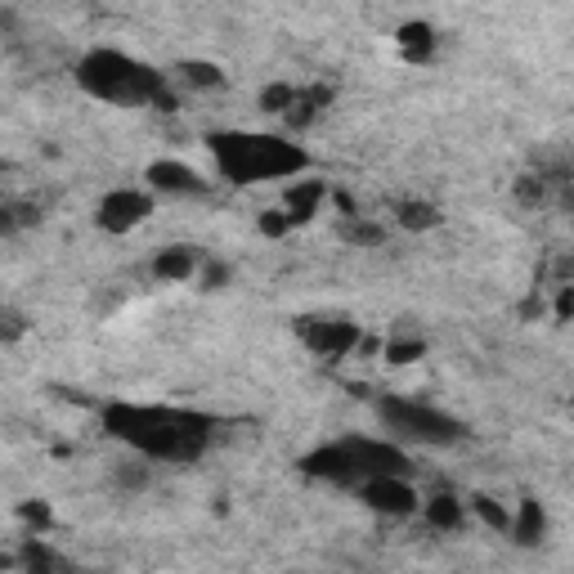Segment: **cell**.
Listing matches in <instances>:
<instances>
[{
	"label": "cell",
	"instance_id": "14",
	"mask_svg": "<svg viewBox=\"0 0 574 574\" xmlns=\"http://www.w3.org/2000/svg\"><path fill=\"white\" fill-rule=\"evenodd\" d=\"M193 261H198V256H193L189 247H166V252L153 256V274L166 283H184L193 274Z\"/></svg>",
	"mask_w": 574,
	"mask_h": 574
},
{
	"label": "cell",
	"instance_id": "19",
	"mask_svg": "<svg viewBox=\"0 0 574 574\" xmlns=\"http://www.w3.org/2000/svg\"><path fill=\"white\" fill-rule=\"evenodd\" d=\"M180 77L189 81V86H198V90L225 86V72H220L216 63H202V59H184V63H180Z\"/></svg>",
	"mask_w": 574,
	"mask_h": 574
},
{
	"label": "cell",
	"instance_id": "15",
	"mask_svg": "<svg viewBox=\"0 0 574 574\" xmlns=\"http://www.w3.org/2000/svg\"><path fill=\"white\" fill-rule=\"evenodd\" d=\"M332 99V90L328 86H310V90H301L296 95V104H292V113H287V126H310L314 117L323 113V104Z\"/></svg>",
	"mask_w": 574,
	"mask_h": 574
},
{
	"label": "cell",
	"instance_id": "21",
	"mask_svg": "<svg viewBox=\"0 0 574 574\" xmlns=\"http://www.w3.org/2000/svg\"><path fill=\"white\" fill-rule=\"evenodd\" d=\"M341 238H346V243H359V247H377L386 234H382V225H373V220L350 216L346 225H341Z\"/></svg>",
	"mask_w": 574,
	"mask_h": 574
},
{
	"label": "cell",
	"instance_id": "20",
	"mask_svg": "<svg viewBox=\"0 0 574 574\" xmlns=\"http://www.w3.org/2000/svg\"><path fill=\"white\" fill-rule=\"evenodd\" d=\"M296 95H301V90L296 86H287V81H274V86H265L261 90V108L265 113H292V104H296Z\"/></svg>",
	"mask_w": 574,
	"mask_h": 574
},
{
	"label": "cell",
	"instance_id": "7",
	"mask_svg": "<svg viewBox=\"0 0 574 574\" xmlns=\"http://www.w3.org/2000/svg\"><path fill=\"white\" fill-rule=\"evenodd\" d=\"M148 216H153V198L140 189H113L99 202V229H108V234H131Z\"/></svg>",
	"mask_w": 574,
	"mask_h": 574
},
{
	"label": "cell",
	"instance_id": "10",
	"mask_svg": "<svg viewBox=\"0 0 574 574\" xmlns=\"http://www.w3.org/2000/svg\"><path fill=\"white\" fill-rule=\"evenodd\" d=\"M148 184L162 189V193H193V198L211 189V184L202 180L193 166H184V162H153V166H148Z\"/></svg>",
	"mask_w": 574,
	"mask_h": 574
},
{
	"label": "cell",
	"instance_id": "6",
	"mask_svg": "<svg viewBox=\"0 0 574 574\" xmlns=\"http://www.w3.org/2000/svg\"><path fill=\"white\" fill-rule=\"evenodd\" d=\"M296 332H301L305 346L323 359H346L355 346H364L359 323H346V319H301Z\"/></svg>",
	"mask_w": 574,
	"mask_h": 574
},
{
	"label": "cell",
	"instance_id": "11",
	"mask_svg": "<svg viewBox=\"0 0 574 574\" xmlns=\"http://www.w3.org/2000/svg\"><path fill=\"white\" fill-rule=\"evenodd\" d=\"M323 198H328V189H323V180H301V184H287V202L283 211L292 216V225H305V220L319 216Z\"/></svg>",
	"mask_w": 574,
	"mask_h": 574
},
{
	"label": "cell",
	"instance_id": "24",
	"mask_svg": "<svg viewBox=\"0 0 574 574\" xmlns=\"http://www.w3.org/2000/svg\"><path fill=\"white\" fill-rule=\"evenodd\" d=\"M292 229V216L287 211H261V234L265 238H283Z\"/></svg>",
	"mask_w": 574,
	"mask_h": 574
},
{
	"label": "cell",
	"instance_id": "22",
	"mask_svg": "<svg viewBox=\"0 0 574 574\" xmlns=\"http://www.w3.org/2000/svg\"><path fill=\"white\" fill-rule=\"evenodd\" d=\"M427 355V341H391L386 346V364H395V368H404V364H418V359Z\"/></svg>",
	"mask_w": 574,
	"mask_h": 574
},
{
	"label": "cell",
	"instance_id": "12",
	"mask_svg": "<svg viewBox=\"0 0 574 574\" xmlns=\"http://www.w3.org/2000/svg\"><path fill=\"white\" fill-rule=\"evenodd\" d=\"M543 534H548V512H543L539 498H525L516 521H512V539L521 543V548H539Z\"/></svg>",
	"mask_w": 574,
	"mask_h": 574
},
{
	"label": "cell",
	"instance_id": "13",
	"mask_svg": "<svg viewBox=\"0 0 574 574\" xmlns=\"http://www.w3.org/2000/svg\"><path fill=\"white\" fill-rule=\"evenodd\" d=\"M395 45H400V54L409 63H427L435 54V27L431 23H404L400 32H395Z\"/></svg>",
	"mask_w": 574,
	"mask_h": 574
},
{
	"label": "cell",
	"instance_id": "27",
	"mask_svg": "<svg viewBox=\"0 0 574 574\" xmlns=\"http://www.w3.org/2000/svg\"><path fill=\"white\" fill-rule=\"evenodd\" d=\"M557 319H574V287H561V296H557Z\"/></svg>",
	"mask_w": 574,
	"mask_h": 574
},
{
	"label": "cell",
	"instance_id": "25",
	"mask_svg": "<svg viewBox=\"0 0 574 574\" xmlns=\"http://www.w3.org/2000/svg\"><path fill=\"white\" fill-rule=\"evenodd\" d=\"M18 516H23L27 525H36V530H45V525L54 521V516H50V507H45L41 498H36V503H23V507H18Z\"/></svg>",
	"mask_w": 574,
	"mask_h": 574
},
{
	"label": "cell",
	"instance_id": "9",
	"mask_svg": "<svg viewBox=\"0 0 574 574\" xmlns=\"http://www.w3.org/2000/svg\"><path fill=\"white\" fill-rule=\"evenodd\" d=\"M359 498H364L373 512L386 516H413L418 512V494L409 489V480H395V476H377L359 485Z\"/></svg>",
	"mask_w": 574,
	"mask_h": 574
},
{
	"label": "cell",
	"instance_id": "29",
	"mask_svg": "<svg viewBox=\"0 0 574 574\" xmlns=\"http://www.w3.org/2000/svg\"><path fill=\"white\" fill-rule=\"evenodd\" d=\"M570 198H574V189H570Z\"/></svg>",
	"mask_w": 574,
	"mask_h": 574
},
{
	"label": "cell",
	"instance_id": "16",
	"mask_svg": "<svg viewBox=\"0 0 574 574\" xmlns=\"http://www.w3.org/2000/svg\"><path fill=\"white\" fill-rule=\"evenodd\" d=\"M395 220H400L404 229H413V234H422V229L440 225V211H435L431 202H400V207H395Z\"/></svg>",
	"mask_w": 574,
	"mask_h": 574
},
{
	"label": "cell",
	"instance_id": "18",
	"mask_svg": "<svg viewBox=\"0 0 574 574\" xmlns=\"http://www.w3.org/2000/svg\"><path fill=\"white\" fill-rule=\"evenodd\" d=\"M471 512H476L494 534H512V516H507L503 503H494L489 494H471Z\"/></svg>",
	"mask_w": 574,
	"mask_h": 574
},
{
	"label": "cell",
	"instance_id": "1",
	"mask_svg": "<svg viewBox=\"0 0 574 574\" xmlns=\"http://www.w3.org/2000/svg\"><path fill=\"white\" fill-rule=\"evenodd\" d=\"M104 427L144 458L162 462H198L211 440V418L189 409H148V404H108Z\"/></svg>",
	"mask_w": 574,
	"mask_h": 574
},
{
	"label": "cell",
	"instance_id": "17",
	"mask_svg": "<svg viewBox=\"0 0 574 574\" xmlns=\"http://www.w3.org/2000/svg\"><path fill=\"white\" fill-rule=\"evenodd\" d=\"M427 521L435 525V530H458L462 525V503L453 494H435L427 503Z\"/></svg>",
	"mask_w": 574,
	"mask_h": 574
},
{
	"label": "cell",
	"instance_id": "8",
	"mask_svg": "<svg viewBox=\"0 0 574 574\" xmlns=\"http://www.w3.org/2000/svg\"><path fill=\"white\" fill-rule=\"evenodd\" d=\"M301 471H305V476H314V480H332V485H364V476H359L346 440H341V444H323V449L305 453Z\"/></svg>",
	"mask_w": 574,
	"mask_h": 574
},
{
	"label": "cell",
	"instance_id": "2",
	"mask_svg": "<svg viewBox=\"0 0 574 574\" xmlns=\"http://www.w3.org/2000/svg\"><path fill=\"white\" fill-rule=\"evenodd\" d=\"M207 148L216 157L220 175L229 184H261V180H287L305 171L310 153L301 144H287L283 135H247V131H216L207 135Z\"/></svg>",
	"mask_w": 574,
	"mask_h": 574
},
{
	"label": "cell",
	"instance_id": "23",
	"mask_svg": "<svg viewBox=\"0 0 574 574\" xmlns=\"http://www.w3.org/2000/svg\"><path fill=\"white\" fill-rule=\"evenodd\" d=\"M23 570H27V574H54V557L32 539V543L23 548Z\"/></svg>",
	"mask_w": 574,
	"mask_h": 574
},
{
	"label": "cell",
	"instance_id": "26",
	"mask_svg": "<svg viewBox=\"0 0 574 574\" xmlns=\"http://www.w3.org/2000/svg\"><path fill=\"white\" fill-rule=\"evenodd\" d=\"M516 198H521V202H539L543 198V184L534 180V175H521V180H516Z\"/></svg>",
	"mask_w": 574,
	"mask_h": 574
},
{
	"label": "cell",
	"instance_id": "3",
	"mask_svg": "<svg viewBox=\"0 0 574 574\" xmlns=\"http://www.w3.org/2000/svg\"><path fill=\"white\" fill-rule=\"evenodd\" d=\"M77 86L104 104H157L162 113H175V95L166 90L162 72L122 50H90L77 63Z\"/></svg>",
	"mask_w": 574,
	"mask_h": 574
},
{
	"label": "cell",
	"instance_id": "5",
	"mask_svg": "<svg viewBox=\"0 0 574 574\" xmlns=\"http://www.w3.org/2000/svg\"><path fill=\"white\" fill-rule=\"evenodd\" d=\"M346 449H350V458H355V467H359V476H364V480H377V476H395V480H404V476L413 471V462L404 458L400 444H386V440H359V435H350Z\"/></svg>",
	"mask_w": 574,
	"mask_h": 574
},
{
	"label": "cell",
	"instance_id": "4",
	"mask_svg": "<svg viewBox=\"0 0 574 574\" xmlns=\"http://www.w3.org/2000/svg\"><path fill=\"white\" fill-rule=\"evenodd\" d=\"M377 418L400 435V440H418V444H453V440H462V422H453L449 413L431 409V404L382 400V404H377Z\"/></svg>",
	"mask_w": 574,
	"mask_h": 574
},
{
	"label": "cell",
	"instance_id": "28",
	"mask_svg": "<svg viewBox=\"0 0 574 574\" xmlns=\"http://www.w3.org/2000/svg\"><path fill=\"white\" fill-rule=\"evenodd\" d=\"M225 279H229V270H220V265H216V270L207 274V287H220V283H225Z\"/></svg>",
	"mask_w": 574,
	"mask_h": 574
}]
</instances>
